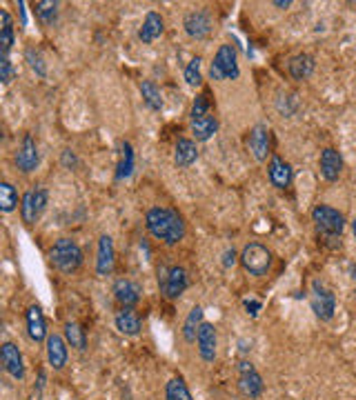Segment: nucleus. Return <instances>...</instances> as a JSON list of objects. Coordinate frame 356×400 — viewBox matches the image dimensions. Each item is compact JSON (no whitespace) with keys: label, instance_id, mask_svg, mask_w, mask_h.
I'll list each match as a JSON object with an SVG mask.
<instances>
[{"label":"nucleus","instance_id":"1","mask_svg":"<svg viewBox=\"0 0 356 400\" xmlns=\"http://www.w3.org/2000/svg\"><path fill=\"white\" fill-rule=\"evenodd\" d=\"M147 232L165 245H178L185 238V223L174 209L167 207H152L145 214Z\"/></svg>","mask_w":356,"mask_h":400},{"label":"nucleus","instance_id":"2","mask_svg":"<svg viewBox=\"0 0 356 400\" xmlns=\"http://www.w3.org/2000/svg\"><path fill=\"white\" fill-rule=\"evenodd\" d=\"M49 258L60 274H74L82 265V249L71 238H58L49 249Z\"/></svg>","mask_w":356,"mask_h":400},{"label":"nucleus","instance_id":"3","mask_svg":"<svg viewBox=\"0 0 356 400\" xmlns=\"http://www.w3.org/2000/svg\"><path fill=\"white\" fill-rule=\"evenodd\" d=\"M238 260L243 265V269H245L249 276H254V278H263V276H267V271L271 269V263H274L271 252L260 243L245 245V249L241 252Z\"/></svg>","mask_w":356,"mask_h":400},{"label":"nucleus","instance_id":"4","mask_svg":"<svg viewBox=\"0 0 356 400\" xmlns=\"http://www.w3.org/2000/svg\"><path fill=\"white\" fill-rule=\"evenodd\" d=\"M212 80H236L241 76L238 69V56L234 45H221L216 56H214L212 67H210Z\"/></svg>","mask_w":356,"mask_h":400},{"label":"nucleus","instance_id":"5","mask_svg":"<svg viewBox=\"0 0 356 400\" xmlns=\"http://www.w3.org/2000/svg\"><path fill=\"white\" fill-rule=\"evenodd\" d=\"M312 221L316 225V230L327 238H341V234L345 230L343 214L330 205H316L312 209Z\"/></svg>","mask_w":356,"mask_h":400},{"label":"nucleus","instance_id":"6","mask_svg":"<svg viewBox=\"0 0 356 400\" xmlns=\"http://www.w3.org/2000/svg\"><path fill=\"white\" fill-rule=\"evenodd\" d=\"M158 282H161V293L167 300L181 298L185 293V289L190 287L187 271L178 265H172V267H167V269H163L161 276H158Z\"/></svg>","mask_w":356,"mask_h":400},{"label":"nucleus","instance_id":"7","mask_svg":"<svg viewBox=\"0 0 356 400\" xmlns=\"http://www.w3.org/2000/svg\"><path fill=\"white\" fill-rule=\"evenodd\" d=\"M310 304L316 313V318L321 320H332L334 311H336V298L332 289L327 287L323 280H314L312 282V291H310Z\"/></svg>","mask_w":356,"mask_h":400},{"label":"nucleus","instance_id":"8","mask_svg":"<svg viewBox=\"0 0 356 400\" xmlns=\"http://www.w3.org/2000/svg\"><path fill=\"white\" fill-rule=\"evenodd\" d=\"M47 200H49V192L47 187H36L30 189L23 200H21V214H23V221L25 225H34L38 218L43 216L45 207H47Z\"/></svg>","mask_w":356,"mask_h":400},{"label":"nucleus","instance_id":"9","mask_svg":"<svg viewBox=\"0 0 356 400\" xmlns=\"http://www.w3.org/2000/svg\"><path fill=\"white\" fill-rule=\"evenodd\" d=\"M238 387H241V392L252 400L258 398L265 389L263 378H260V374L254 369V365L247 363V360H241L238 363Z\"/></svg>","mask_w":356,"mask_h":400},{"label":"nucleus","instance_id":"10","mask_svg":"<svg viewBox=\"0 0 356 400\" xmlns=\"http://www.w3.org/2000/svg\"><path fill=\"white\" fill-rule=\"evenodd\" d=\"M41 156H38V145L32 133H25L21 147L16 151V167L23 171V174H32V171L38 167Z\"/></svg>","mask_w":356,"mask_h":400},{"label":"nucleus","instance_id":"11","mask_svg":"<svg viewBox=\"0 0 356 400\" xmlns=\"http://www.w3.org/2000/svg\"><path fill=\"white\" fill-rule=\"evenodd\" d=\"M247 145H249V151H252V156H254L258 163H265L267 156L271 154V131L267 125H254L249 131V140H247Z\"/></svg>","mask_w":356,"mask_h":400},{"label":"nucleus","instance_id":"12","mask_svg":"<svg viewBox=\"0 0 356 400\" xmlns=\"http://www.w3.org/2000/svg\"><path fill=\"white\" fill-rule=\"evenodd\" d=\"M183 27H185V34L190 38L203 41V38H208L212 32V18L208 12H203V9H196V12H190L185 16Z\"/></svg>","mask_w":356,"mask_h":400},{"label":"nucleus","instance_id":"13","mask_svg":"<svg viewBox=\"0 0 356 400\" xmlns=\"http://www.w3.org/2000/svg\"><path fill=\"white\" fill-rule=\"evenodd\" d=\"M196 345H199V354L205 363H214V360H216L219 338H216V327H214L212 322H203L201 325L199 336H196Z\"/></svg>","mask_w":356,"mask_h":400},{"label":"nucleus","instance_id":"14","mask_svg":"<svg viewBox=\"0 0 356 400\" xmlns=\"http://www.w3.org/2000/svg\"><path fill=\"white\" fill-rule=\"evenodd\" d=\"M116 263V252H114V241L111 236L102 234L98 238V256H96V274L98 276H109L114 271Z\"/></svg>","mask_w":356,"mask_h":400},{"label":"nucleus","instance_id":"15","mask_svg":"<svg viewBox=\"0 0 356 400\" xmlns=\"http://www.w3.org/2000/svg\"><path fill=\"white\" fill-rule=\"evenodd\" d=\"M140 293H143L140 285L129 280V278H120L114 282V298L120 307L134 309V304H138V300H140Z\"/></svg>","mask_w":356,"mask_h":400},{"label":"nucleus","instance_id":"16","mask_svg":"<svg viewBox=\"0 0 356 400\" xmlns=\"http://www.w3.org/2000/svg\"><path fill=\"white\" fill-rule=\"evenodd\" d=\"M67 345L69 342L63 336H58V333H49V336H47V360H49V365L56 371L67 365V356H69Z\"/></svg>","mask_w":356,"mask_h":400},{"label":"nucleus","instance_id":"17","mask_svg":"<svg viewBox=\"0 0 356 400\" xmlns=\"http://www.w3.org/2000/svg\"><path fill=\"white\" fill-rule=\"evenodd\" d=\"M321 176L327 180V183H336L343 171V158L334 147H325L321 151Z\"/></svg>","mask_w":356,"mask_h":400},{"label":"nucleus","instance_id":"18","mask_svg":"<svg viewBox=\"0 0 356 400\" xmlns=\"http://www.w3.org/2000/svg\"><path fill=\"white\" fill-rule=\"evenodd\" d=\"M267 176H269V183L276 189H287L289 183H292V167L280 156H271L267 165Z\"/></svg>","mask_w":356,"mask_h":400},{"label":"nucleus","instance_id":"19","mask_svg":"<svg viewBox=\"0 0 356 400\" xmlns=\"http://www.w3.org/2000/svg\"><path fill=\"white\" fill-rule=\"evenodd\" d=\"M3 367L5 371L12 378L16 380H23L25 378V365H23V354H21V349H18L14 342H5L3 345Z\"/></svg>","mask_w":356,"mask_h":400},{"label":"nucleus","instance_id":"20","mask_svg":"<svg viewBox=\"0 0 356 400\" xmlns=\"http://www.w3.org/2000/svg\"><path fill=\"white\" fill-rule=\"evenodd\" d=\"M25 322H27V333L34 342H43L47 340V322L43 316V309L38 304H32L25 313Z\"/></svg>","mask_w":356,"mask_h":400},{"label":"nucleus","instance_id":"21","mask_svg":"<svg viewBox=\"0 0 356 400\" xmlns=\"http://www.w3.org/2000/svg\"><path fill=\"white\" fill-rule=\"evenodd\" d=\"M165 32V23H163V16L158 14V12H149L145 16V21L143 25H140V30H138V38L143 41L145 45L149 43H154L156 38H161Z\"/></svg>","mask_w":356,"mask_h":400},{"label":"nucleus","instance_id":"22","mask_svg":"<svg viewBox=\"0 0 356 400\" xmlns=\"http://www.w3.org/2000/svg\"><path fill=\"white\" fill-rule=\"evenodd\" d=\"M199 158V149H196V142L190 138H181L174 147V163L178 169H185L196 163Z\"/></svg>","mask_w":356,"mask_h":400},{"label":"nucleus","instance_id":"23","mask_svg":"<svg viewBox=\"0 0 356 400\" xmlns=\"http://www.w3.org/2000/svg\"><path fill=\"white\" fill-rule=\"evenodd\" d=\"M114 322H116V329L123 333V336H138L140 327H143V325H140L138 313L134 309H127V307H123L116 313Z\"/></svg>","mask_w":356,"mask_h":400},{"label":"nucleus","instance_id":"24","mask_svg":"<svg viewBox=\"0 0 356 400\" xmlns=\"http://www.w3.org/2000/svg\"><path fill=\"white\" fill-rule=\"evenodd\" d=\"M287 69L294 80H305V78H310L314 71V58L310 54H298L294 58H289Z\"/></svg>","mask_w":356,"mask_h":400},{"label":"nucleus","instance_id":"25","mask_svg":"<svg viewBox=\"0 0 356 400\" xmlns=\"http://www.w3.org/2000/svg\"><path fill=\"white\" fill-rule=\"evenodd\" d=\"M216 131H219V118L212 116V113H208V116H203L199 120H192V133L196 140H201V142L210 140Z\"/></svg>","mask_w":356,"mask_h":400},{"label":"nucleus","instance_id":"26","mask_svg":"<svg viewBox=\"0 0 356 400\" xmlns=\"http://www.w3.org/2000/svg\"><path fill=\"white\" fill-rule=\"evenodd\" d=\"M0 21H3V27H0V54L7 56L14 47V25L7 9H0Z\"/></svg>","mask_w":356,"mask_h":400},{"label":"nucleus","instance_id":"27","mask_svg":"<svg viewBox=\"0 0 356 400\" xmlns=\"http://www.w3.org/2000/svg\"><path fill=\"white\" fill-rule=\"evenodd\" d=\"M203 325V307H196L187 313V318H185V325H183V338L187 342H196V336H199V329Z\"/></svg>","mask_w":356,"mask_h":400},{"label":"nucleus","instance_id":"28","mask_svg":"<svg viewBox=\"0 0 356 400\" xmlns=\"http://www.w3.org/2000/svg\"><path fill=\"white\" fill-rule=\"evenodd\" d=\"M140 93H143L147 107L152 109V111H161L163 109V93H161V89L156 87V82L143 80V82H140Z\"/></svg>","mask_w":356,"mask_h":400},{"label":"nucleus","instance_id":"29","mask_svg":"<svg viewBox=\"0 0 356 400\" xmlns=\"http://www.w3.org/2000/svg\"><path fill=\"white\" fill-rule=\"evenodd\" d=\"M16 205H18L16 187L12 183H7V180H3V183H0V209H3L5 214H12Z\"/></svg>","mask_w":356,"mask_h":400},{"label":"nucleus","instance_id":"30","mask_svg":"<svg viewBox=\"0 0 356 400\" xmlns=\"http://www.w3.org/2000/svg\"><path fill=\"white\" fill-rule=\"evenodd\" d=\"M134 171V149L129 142H123V149H120V163H118V171H116V178L123 180L127 176H132Z\"/></svg>","mask_w":356,"mask_h":400},{"label":"nucleus","instance_id":"31","mask_svg":"<svg viewBox=\"0 0 356 400\" xmlns=\"http://www.w3.org/2000/svg\"><path fill=\"white\" fill-rule=\"evenodd\" d=\"M165 400H194L183 378H172L165 385Z\"/></svg>","mask_w":356,"mask_h":400},{"label":"nucleus","instance_id":"32","mask_svg":"<svg viewBox=\"0 0 356 400\" xmlns=\"http://www.w3.org/2000/svg\"><path fill=\"white\" fill-rule=\"evenodd\" d=\"M65 340H67L71 347H76L78 351L87 347L85 329H82L78 322H67V325H65Z\"/></svg>","mask_w":356,"mask_h":400},{"label":"nucleus","instance_id":"33","mask_svg":"<svg viewBox=\"0 0 356 400\" xmlns=\"http://www.w3.org/2000/svg\"><path fill=\"white\" fill-rule=\"evenodd\" d=\"M36 16L47 27H52L56 23V18H58V3L56 0H41V3H36Z\"/></svg>","mask_w":356,"mask_h":400},{"label":"nucleus","instance_id":"34","mask_svg":"<svg viewBox=\"0 0 356 400\" xmlns=\"http://www.w3.org/2000/svg\"><path fill=\"white\" fill-rule=\"evenodd\" d=\"M185 82L190 85V87H201L203 76H201V58H199V56L192 58L190 65L185 67Z\"/></svg>","mask_w":356,"mask_h":400},{"label":"nucleus","instance_id":"35","mask_svg":"<svg viewBox=\"0 0 356 400\" xmlns=\"http://www.w3.org/2000/svg\"><path fill=\"white\" fill-rule=\"evenodd\" d=\"M210 113V89H205L203 93H199L192 104V120H199L203 116Z\"/></svg>","mask_w":356,"mask_h":400},{"label":"nucleus","instance_id":"36","mask_svg":"<svg viewBox=\"0 0 356 400\" xmlns=\"http://www.w3.org/2000/svg\"><path fill=\"white\" fill-rule=\"evenodd\" d=\"M25 58L27 63H30V67L36 71L43 78V76H47V67H45V60H43V56L38 49H34V47H30V49L25 52Z\"/></svg>","mask_w":356,"mask_h":400},{"label":"nucleus","instance_id":"37","mask_svg":"<svg viewBox=\"0 0 356 400\" xmlns=\"http://www.w3.org/2000/svg\"><path fill=\"white\" fill-rule=\"evenodd\" d=\"M14 76H16V71H14L12 63H9V58H7V56H0V80H3V85L12 82Z\"/></svg>","mask_w":356,"mask_h":400},{"label":"nucleus","instance_id":"38","mask_svg":"<svg viewBox=\"0 0 356 400\" xmlns=\"http://www.w3.org/2000/svg\"><path fill=\"white\" fill-rule=\"evenodd\" d=\"M63 165H65V167H69V169H71L74 165H76V154H74L71 149H65V151H63Z\"/></svg>","mask_w":356,"mask_h":400},{"label":"nucleus","instance_id":"39","mask_svg":"<svg viewBox=\"0 0 356 400\" xmlns=\"http://www.w3.org/2000/svg\"><path fill=\"white\" fill-rule=\"evenodd\" d=\"M234 265H236V252L227 249L223 254V267H234Z\"/></svg>","mask_w":356,"mask_h":400},{"label":"nucleus","instance_id":"40","mask_svg":"<svg viewBox=\"0 0 356 400\" xmlns=\"http://www.w3.org/2000/svg\"><path fill=\"white\" fill-rule=\"evenodd\" d=\"M245 307H247V309H252V316H256V309H260V302L245 300Z\"/></svg>","mask_w":356,"mask_h":400},{"label":"nucleus","instance_id":"41","mask_svg":"<svg viewBox=\"0 0 356 400\" xmlns=\"http://www.w3.org/2000/svg\"><path fill=\"white\" fill-rule=\"evenodd\" d=\"M289 5H292L289 0H274V7H280V9H287Z\"/></svg>","mask_w":356,"mask_h":400},{"label":"nucleus","instance_id":"42","mask_svg":"<svg viewBox=\"0 0 356 400\" xmlns=\"http://www.w3.org/2000/svg\"><path fill=\"white\" fill-rule=\"evenodd\" d=\"M352 232H354V241H356V218L352 221Z\"/></svg>","mask_w":356,"mask_h":400}]
</instances>
